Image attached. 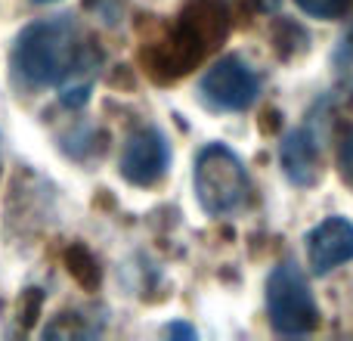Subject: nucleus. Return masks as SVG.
I'll list each match as a JSON object with an SVG mask.
<instances>
[{"instance_id": "obj_1", "label": "nucleus", "mask_w": 353, "mask_h": 341, "mask_svg": "<svg viewBox=\"0 0 353 341\" xmlns=\"http://www.w3.org/2000/svg\"><path fill=\"white\" fill-rule=\"evenodd\" d=\"M12 68L31 87H62V106L81 109L90 99L93 53L72 16L37 19L25 25L12 47Z\"/></svg>"}, {"instance_id": "obj_2", "label": "nucleus", "mask_w": 353, "mask_h": 341, "mask_svg": "<svg viewBox=\"0 0 353 341\" xmlns=\"http://www.w3.org/2000/svg\"><path fill=\"white\" fill-rule=\"evenodd\" d=\"M226 35V10L220 3L201 0L192 3L180 16L176 28L161 43L143 50L146 72L155 81H176L186 75L195 62H201L205 50H211Z\"/></svg>"}, {"instance_id": "obj_3", "label": "nucleus", "mask_w": 353, "mask_h": 341, "mask_svg": "<svg viewBox=\"0 0 353 341\" xmlns=\"http://www.w3.org/2000/svg\"><path fill=\"white\" fill-rule=\"evenodd\" d=\"M195 199L211 217H226L236 214L248 202L251 180L242 159L223 143H208L195 155Z\"/></svg>"}, {"instance_id": "obj_4", "label": "nucleus", "mask_w": 353, "mask_h": 341, "mask_svg": "<svg viewBox=\"0 0 353 341\" xmlns=\"http://www.w3.org/2000/svg\"><path fill=\"white\" fill-rule=\"evenodd\" d=\"M267 313L276 335H310L319 326V307L307 276L294 261H282L267 280Z\"/></svg>"}, {"instance_id": "obj_5", "label": "nucleus", "mask_w": 353, "mask_h": 341, "mask_svg": "<svg viewBox=\"0 0 353 341\" xmlns=\"http://www.w3.org/2000/svg\"><path fill=\"white\" fill-rule=\"evenodd\" d=\"M261 93L257 75L239 56H223L199 81V99L214 112H245Z\"/></svg>"}, {"instance_id": "obj_6", "label": "nucleus", "mask_w": 353, "mask_h": 341, "mask_svg": "<svg viewBox=\"0 0 353 341\" xmlns=\"http://www.w3.org/2000/svg\"><path fill=\"white\" fill-rule=\"evenodd\" d=\"M171 168V146L159 128H140L128 137L118 170L134 186H155Z\"/></svg>"}, {"instance_id": "obj_7", "label": "nucleus", "mask_w": 353, "mask_h": 341, "mask_svg": "<svg viewBox=\"0 0 353 341\" xmlns=\"http://www.w3.org/2000/svg\"><path fill=\"white\" fill-rule=\"evenodd\" d=\"M353 261V224L347 217H325L307 236V264L313 276H325Z\"/></svg>"}, {"instance_id": "obj_8", "label": "nucleus", "mask_w": 353, "mask_h": 341, "mask_svg": "<svg viewBox=\"0 0 353 341\" xmlns=\"http://www.w3.org/2000/svg\"><path fill=\"white\" fill-rule=\"evenodd\" d=\"M279 162L294 186H313L319 180V146L307 128H298L282 140Z\"/></svg>"}, {"instance_id": "obj_9", "label": "nucleus", "mask_w": 353, "mask_h": 341, "mask_svg": "<svg viewBox=\"0 0 353 341\" xmlns=\"http://www.w3.org/2000/svg\"><path fill=\"white\" fill-rule=\"evenodd\" d=\"M65 267H68V273L87 289V292H93V289L99 286V264H97V257L90 255L87 245L74 242L72 249L65 251Z\"/></svg>"}, {"instance_id": "obj_10", "label": "nucleus", "mask_w": 353, "mask_h": 341, "mask_svg": "<svg viewBox=\"0 0 353 341\" xmlns=\"http://www.w3.org/2000/svg\"><path fill=\"white\" fill-rule=\"evenodd\" d=\"M301 6V12L313 19H341L347 12L350 0H294Z\"/></svg>"}, {"instance_id": "obj_11", "label": "nucleus", "mask_w": 353, "mask_h": 341, "mask_svg": "<svg viewBox=\"0 0 353 341\" xmlns=\"http://www.w3.org/2000/svg\"><path fill=\"white\" fill-rule=\"evenodd\" d=\"M338 170H341L344 183L353 186V130L341 140V149H338Z\"/></svg>"}, {"instance_id": "obj_12", "label": "nucleus", "mask_w": 353, "mask_h": 341, "mask_svg": "<svg viewBox=\"0 0 353 341\" xmlns=\"http://www.w3.org/2000/svg\"><path fill=\"white\" fill-rule=\"evenodd\" d=\"M168 335L171 338H195V329H189V326H183V323H174V326H168Z\"/></svg>"}, {"instance_id": "obj_13", "label": "nucleus", "mask_w": 353, "mask_h": 341, "mask_svg": "<svg viewBox=\"0 0 353 341\" xmlns=\"http://www.w3.org/2000/svg\"><path fill=\"white\" fill-rule=\"evenodd\" d=\"M350 41H353V35H350ZM350 53H353V43H350Z\"/></svg>"}]
</instances>
